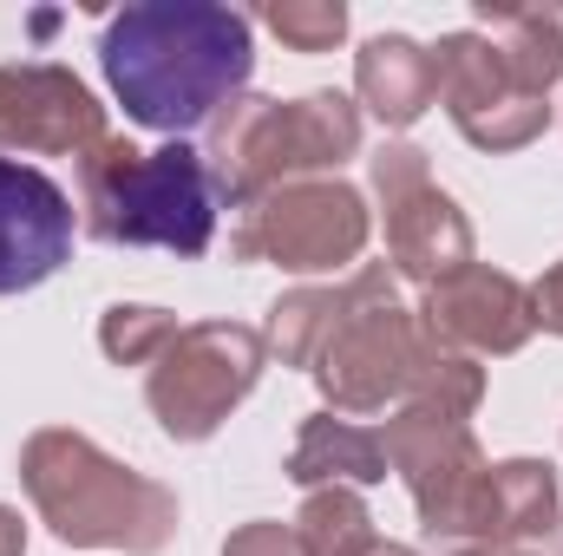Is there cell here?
Masks as SVG:
<instances>
[{
    "label": "cell",
    "instance_id": "1",
    "mask_svg": "<svg viewBox=\"0 0 563 556\" xmlns=\"http://www.w3.org/2000/svg\"><path fill=\"white\" fill-rule=\"evenodd\" d=\"M99 66L132 125L184 138L243 99L256 73V26L223 0H132L106 20Z\"/></svg>",
    "mask_w": 563,
    "mask_h": 556
},
{
    "label": "cell",
    "instance_id": "2",
    "mask_svg": "<svg viewBox=\"0 0 563 556\" xmlns=\"http://www.w3.org/2000/svg\"><path fill=\"white\" fill-rule=\"evenodd\" d=\"M20 485L66 551L157 556L177 537V491L73 425H40L20 445Z\"/></svg>",
    "mask_w": 563,
    "mask_h": 556
},
{
    "label": "cell",
    "instance_id": "3",
    "mask_svg": "<svg viewBox=\"0 0 563 556\" xmlns=\"http://www.w3.org/2000/svg\"><path fill=\"white\" fill-rule=\"evenodd\" d=\"M223 190L203 164V151L184 138L139 151L132 138L106 132L79 157V230L112 249H170L203 256L217 243Z\"/></svg>",
    "mask_w": 563,
    "mask_h": 556
},
{
    "label": "cell",
    "instance_id": "4",
    "mask_svg": "<svg viewBox=\"0 0 563 556\" xmlns=\"http://www.w3.org/2000/svg\"><path fill=\"white\" fill-rule=\"evenodd\" d=\"M347 157H361V99L347 92H243L203 125V164L236 210L301 177H341Z\"/></svg>",
    "mask_w": 563,
    "mask_h": 556
},
{
    "label": "cell",
    "instance_id": "5",
    "mask_svg": "<svg viewBox=\"0 0 563 556\" xmlns=\"http://www.w3.org/2000/svg\"><path fill=\"white\" fill-rule=\"evenodd\" d=\"M387 465L413 491L426 537L465 551V544H498V491H492V458L478 452L472 419H452L439 407H400L380 432Z\"/></svg>",
    "mask_w": 563,
    "mask_h": 556
},
{
    "label": "cell",
    "instance_id": "6",
    "mask_svg": "<svg viewBox=\"0 0 563 556\" xmlns=\"http://www.w3.org/2000/svg\"><path fill=\"white\" fill-rule=\"evenodd\" d=\"M263 367H269L263 327H250V321H190L157 354V367L144 374V407L164 425V438L203 445L256 393Z\"/></svg>",
    "mask_w": 563,
    "mask_h": 556
},
{
    "label": "cell",
    "instance_id": "7",
    "mask_svg": "<svg viewBox=\"0 0 563 556\" xmlns=\"http://www.w3.org/2000/svg\"><path fill=\"white\" fill-rule=\"evenodd\" d=\"M426 360V327L413 308H400V276L387 263H374L367 294L354 301V314L334 327V341L314 360V387L328 400V413L341 419H367L387 407L413 400Z\"/></svg>",
    "mask_w": 563,
    "mask_h": 556
},
{
    "label": "cell",
    "instance_id": "8",
    "mask_svg": "<svg viewBox=\"0 0 563 556\" xmlns=\"http://www.w3.org/2000/svg\"><path fill=\"white\" fill-rule=\"evenodd\" d=\"M367 236H374V210L347 177H301L243 203L230 249L236 263H276L288 276H334L361 263Z\"/></svg>",
    "mask_w": 563,
    "mask_h": 556
},
{
    "label": "cell",
    "instance_id": "9",
    "mask_svg": "<svg viewBox=\"0 0 563 556\" xmlns=\"http://www.w3.org/2000/svg\"><path fill=\"white\" fill-rule=\"evenodd\" d=\"M374 197H380V223H387V269L400 281L432 288V281H445L478 263L472 223L432 184V164H426L420 144L394 138L374 151Z\"/></svg>",
    "mask_w": 563,
    "mask_h": 556
},
{
    "label": "cell",
    "instance_id": "10",
    "mask_svg": "<svg viewBox=\"0 0 563 556\" xmlns=\"http://www.w3.org/2000/svg\"><path fill=\"white\" fill-rule=\"evenodd\" d=\"M432 73H439V105L459 125V138L472 151H525L544 138L551 125V99L518 92V79L505 73V53L492 33L459 26L432 46Z\"/></svg>",
    "mask_w": 563,
    "mask_h": 556
},
{
    "label": "cell",
    "instance_id": "11",
    "mask_svg": "<svg viewBox=\"0 0 563 556\" xmlns=\"http://www.w3.org/2000/svg\"><path fill=\"white\" fill-rule=\"evenodd\" d=\"M106 138V105L59 59L0 66V157H86Z\"/></svg>",
    "mask_w": 563,
    "mask_h": 556
},
{
    "label": "cell",
    "instance_id": "12",
    "mask_svg": "<svg viewBox=\"0 0 563 556\" xmlns=\"http://www.w3.org/2000/svg\"><path fill=\"white\" fill-rule=\"evenodd\" d=\"M413 314H420V327L432 341H445V347H459L472 360H505L538 334L531 288L518 276H505V269H485V263L432 281Z\"/></svg>",
    "mask_w": 563,
    "mask_h": 556
},
{
    "label": "cell",
    "instance_id": "13",
    "mask_svg": "<svg viewBox=\"0 0 563 556\" xmlns=\"http://www.w3.org/2000/svg\"><path fill=\"white\" fill-rule=\"evenodd\" d=\"M73 236H79L73 197L46 170L0 157V294L53 281L73 263Z\"/></svg>",
    "mask_w": 563,
    "mask_h": 556
},
{
    "label": "cell",
    "instance_id": "14",
    "mask_svg": "<svg viewBox=\"0 0 563 556\" xmlns=\"http://www.w3.org/2000/svg\"><path fill=\"white\" fill-rule=\"evenodd\" d=\"M354 92H361V112H374L387 132L420 125L426 112L439 105L432 46L407 40V33H374V40L354 53Z\"/></svg>",
    "mask_w": 563,
    "mask_h": 556
},
{
    "label": "cell",
    "instance_id": "15",
    "mask_svg": "<svg viewBox=\"0 0 563 556\" xmlns=\"http://www.w3.org/2000/svg\"><path fill=\"white\" fill-rule=\"evenodd\" d=\"M282 471H288L301 491H321V485H354V491H367V485H380L394 465H387V445H380L374 425L341 419V413H314V419H301V432H295Z\"/></svg>",
    "mask_w": 563,
    "mask_h": 556
},
{
    "label": "cell",
    "instance_id": "16",
    "mask_svg": "<svg viewBox=\"0 0 563 556\" xmlns=\"http://www.w3.org/2000/svg\"><path fill=\"white\" fill-rule=\"evenodd\" d=\"M478 33L498 40L505 73L518 79V92L551 99V86L563 79V0H538V7L478 0Z\"/></svg>",
    "mask_w": 563,
    "mask_h": 556
},
{
    "label": "cell",
    "instance_id": "17",
    "mask_svg": "<svg viewBox=\"0 0 563 556\" xmlns=\"http://www.w3.org/2000/svg\"><path fill=\"white\" fill-rule=\"evenodd\" d=\"M367 281H374V263H361L354 276L334 281V288H321V281H301V288L276 294V308H269V327H263L269 354H282V367H308V374H314L321 347H328V341H334V327L354 314V301L367 294Z\"/></svg>",
    "mask_w": 563,
    "mask_h": 556
},
{
    "label": "cell",
    "instance_id": "18",
    "mask_svg": "<svg viewBox=\"0 0 563 556\" xmlns=\"http://www.w3.org/2000/svg\"><path fill=\"white\" fill-rule=\"evenodd\" d=\"M498 491V551H538L563 524V485L551 458H505L492 465Z\"/></svg>",
    "mask_w": 563,
    "mask_h": 556
},
{
    "label": "cell",
    "instance_id": "19",
    "mask_svg": "<svg viewBox=\"0 0 563 556\" xmlns=\"http://www.w3.org/2000/svg\"><path fill=\"white\" fill-rule=\"evenodd\" d=\"M295 537H301L308 556H367L380 544L374 511H367V498H361L354 485H321V491H308L301 511H295Z\"/></svg>",
    "mask_w": 563,
    "mask_h": 556
},
{
    "label": "cell",
    "instance_id": "20",
    "mask_svg": "<svg viewBox=\"0 0 563 556\" xmlns=\"http://www.w3.org/2000/svg\"><path fill=\"white\" fill-rule=\"evenodd\" d=\"M170 341H177V314H164V308L119 301V308L99 314V347H106L112 367H144V374H151Z\"/></svg>",
    "mask_w": 563,
    "mask_h": 556
},
{
    "label": "cell",
    "instance_id": "21",
    "mask_svg": "<svg viewBox=\"0 0 563 556\" xmlns=\"http://www.w3.org/2000/svg\"><path fill=\"white\" fill-rule=\"evenodd\" d=\"M263 26L288 53H334L347 40V7L341 0H269Z\"/></svg>",
    "mask_w": 563,
    "mask_h": 556
},
{
    "label": "cell",
    "instance_id": "22",
    "mask_svg": "<svg viewBox=\"0 0 563 556\" xmlns=\"http://www.w3.org/2000/svg\"><path fill=\"white\" fill-rule=\"evenodd\" d=\"M223 556H308V551H301L295 524H276V518H256V524L230 531V544H223Z\"/></svg>",
    "mask_w": 563,
    "mask_h": 556
},
{
    "label": "cell",
    "instance_id": "23",
    "mask_svg": "<svg viewBox=\"0 0 563 556\" xmlns=\"http://www.w3.org/2000/svg\"><path fill=\"white\" fill-rule=\"evenodd\" d=\"M531 314L544 334H563V263H551L544 276L531 281Z\"/></svg>",
    "mask_w": 563,
    "mask_h": 556
},
{
    "label": "cell",
    "instance_id": "24",
    "mask_svg": "<svg viewBox=\"0 0 563 556\" xmlns=\"http://www.w3.org/2000/svg\"><path fill=\"white\" fill-rule=\"evenodd\" d=\"M0 556H26V524L13 504H0Z\"/></svg>",
    "mask_w": 563,
    "mask_h": 556
},
{
    "label": "cell",
    "instance_id": "25",
    "mask_svg": "<svg viewBox=\"0 0 563 556\" xmlns=\"http://www.w3.org/2000/svg\"><path fill=\"white\" fill-rule=\"evenodd\" d=\"M452 556H531V551H498V544H465V551H452Z\"/></svg>",
    "mask_w": 563,
    "mask_h": 556
},
{
    "label": "cell",
    "instance_id": "26",
    "mask_svg": "<svg viewBox=\"0 0 563 556\" xmlns=\"http://www.w3.org/2000/svg\"><path fill=\"white\" fill-rule=\"evenodd\" d=\"M367 556H420V551H413V544H387V537H380V544H374Z\"/></svg>",
    "mask_w": 563,
    "mask_h": 556
},
{
    "label": "cell",
    "instance_id": "27",
    "mask_svg": "<svg viewBox=\"0 0 563 556\" xmlns=\"http://www.w3.org/2000/svg\"><path fill=\"white\" fill-rule=\"evenodd\" d=\"M544 556H563V524H558V537H551V544H544Z\"/></svg>",
    "mask_w": 563,
    "mask_h": 556
}]
</instances>
